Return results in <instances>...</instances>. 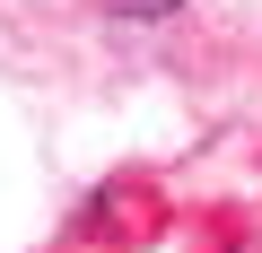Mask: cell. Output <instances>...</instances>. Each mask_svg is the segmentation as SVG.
Masks as SVG:
<instances>
[{
  "label": "cell",
  "instance_id": "1",
  "mask_svg": "<svg viewBox=\"0 0 262 253\" xmlns=\"http://www.w3.org/2000/svg\"><path fill=\"white\" fill-rule=\"evenodd\" d=\"M105 9H114V18H175L184 0H105Z\"/></svg>",
  "mask_w": 262,
  "mask_h": 253
}]
</instances>
